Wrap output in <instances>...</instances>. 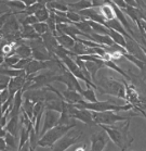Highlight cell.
Listing matches in <instances>:
<instances>
[{"label":"cell","instance_id":"cell-26","mask_svg":"<svg viewBox=\"0 0 146 151\" xmlns=\"http://www.w3.org/2000/svg\"><path fill=\"white\" fill-rule=\"evenodd\" d=\"M4 4H7L8 7L12 10L11 12H12L13 14H19L21 11H23L24 9L26 8L25 4H23L21 0H11V1H4Z\"/></svg>","mask_w":146,"mask_h":151},{"label":"cell","instance_id":"cell-22","mask_svg":"<svg viewBox=\"0 0 146 151\" xmlns=\"http://www.w3.org/2000/svg\"><path fill=\"white\" fill-rule=\"evenodd\" d=\"M19 58H31V46L25 45L23 41H20L16 44L15 47V53Z\"/></svg>","mask_w":146,"mask_h":151},{"label":"cell","instance_id":"cell-23","mask_svg":"<svg viewBox=\"0 0 146 151\" xmlns=\"http://www.w3.org/2000/svg\"><path fill=\"white\" fill-rule=\"evenodd\" d=\"M19 126H20V116H11L9 117V121L6 124L4 129L14 136H16L19 133Z\"/></svg>","mask_w":146,"mask_h":151},{"label":"cell","instance_id":"cell-10","mask_svg":"<svg viewBox=\"0 0 146 151\" xmlns=\"http://www.w3.org/2000/svg\"><path fill=\"white\" fill-rule=\"evenodd\" d=\"M125 49L127 50L128 53L134 55L135 58L140 59L142 61H146V55L144 53V51H143L142 46L133 37L126 38V47H125Z\"/></svg>","mask_w":146,"mask_h":151},{"label":"cell","instance_id":"cell-32","mask_svg":"<svg viewBox=\"0 0 146 151\" xmlns=\"http://www.w3.org/2000/svg\"><path fill=\"white\" fill-rule=\"evenodd\" d=\"M16 136L12 135L11 133L7 132L6 135L4 136V139L6 141V145H7V149H11V150H17V147L19 145L16 142Z\"/></svg>","mask_w":146,"mask_h":151},{"label":"cell","instance_id":"cell-25","mask_svg":"<svg viewBox=\"0 0 146 151\" xmlns=\"http://www.w3.org/2000/svg\"><path fill=\"white\" fill-rule=\"evenodd\" d=\"M103 63H104V68H108V69L113 70V71H115V72L119 73L121 76H123L126 79H128L129 82H131V78H130V76L127 74L125 71H123L120 66L118 65V64H116L115 62H114V60H106V61H103Z\"/></svg>","mask_w":146,"mask_h":151},{"label":"cell","instance_id":"cell-28","mask_svg":"<svg viewBox=\"0 0 146 151\" xmlns=\"http://www.w3.org/2000/svg\"><path fill=\"white\" fill-rule=\"evenodd\" d=\"M47 8L49 10L61 11V12H66V11H68L67 4H66V2H63V1H60V0L47 2Z\"/></svg>","mask_w":146,"mask_h":151},{"label":"cell","instance_id":"cell-11","mask_svg":"<svg viewBox=\"0 0 146 151\" xmlns=\"http://www.w3.org/2000/svg\"><path fill=\"white\" fill-rule=\"evenodd\" d=\"M103 131V129H102ZM91 150L92 151H102L105 149L106 145L108 142L109 138L105 132H98L92 134L91 138Z\"/></svg>","mask_w":146,"mask_h":151},{"label":"cell","instance_id":"cell-4","mask_svg":"<svg viewBox=\"0 0 146 151\" xmlns=\"http://www.w3.org/2000/svg\"><path fill=\"white\" fill-rule=\"evenodd\" d=\"M76 106L78 108H83V109H87V110L90 111H94V112H102V111H116V112H119V111H129L131 109H133L134 106L131 103H127V104H123V106H117V104H114V103L109 102V101H95V102H88L85 100H80L79 102L74 103Z\"/></svg>","mask_w":146,"mask_h":151},{"label":"cell","instance_id":"cell-46","mask_svg":"<svg viewBox=\"0 0 146 151\" xmlns=\"http://www.w3.org/2000/svg\"><path fill=\"white\" fill-rule=\"evenodd\" d=\"M1 42H2V38L0 37V46H1Z\"/></svg>","mask_w":146,"mask_h":151},{"label":"cell","instance_id":"cell-15","mask_svg":"<svg viewBox=\"0 0 146 151\" xmlns=\"http://www.w3.org/2000/svg\"><path fill=\"white\" fill-rule=\"evenodd\" d=\"M41 39H42L43 46L46 47V49H47L48 51H49V53L53 55L55 48H56L58 45V40H56V37L52 34L51 32L49 31V32H47L46 34L41 35Z\"/></svg>","mask_w":146,"mask_h":151},{"label":"cell","instance_id":"cell-27","mask_svg":"<svg viewBox=\"0 0 146 151\" xmlns=\"http://www.w3.org/2000/svg\"><path fill=\"white\" fill-rule=\"evenodd\" d=\"M108 36L113 39V41L117 44V45H120L121 47H126V37L123 36L122 34L118 33L117 31H114V29H110L108 28Z\"/></svg>","mask_w":146,"mask_h":151},{"label":"cell","instance_id":"cell-44","mask_svg":"<svg viewBox=\"0 0 146 151\" xmlns=\"http://www.w3.org/2000/svg\"><path fill=\"white\" fill-rule=\"evenodd\" d=\"M142 49H143V51H144V53H145V55H146V46L144 47V46H142Z\"/></svg>","mask_w":146,"mask_h":151},{"label":"cell","instance_id":"cell-31","mask_svg":"<svg viewBox=\"0 0 146 151\" xmlns=\"http://www.w3.org/2000/svg\"><path fill=\"white\" fill-rule=\"evenodd\" d=\"M75 26L78 28L79 31H81L83 34L85 35V38L89 39V35L92 33V28L90 26V24L88 23V21L85 20V19H82L80 22H77V23H74Z\"/></svg>","mask_w":146,"mask_h":151},{"label":"cell","instance_id":"cell-30","mask_svg":"<svg viewBox=\"0 0 146 151\" xmlns=\"http://www.w3.org/2000/svg\"><path fill=\"white\" fill-rule=\"evenodd\" d=\"M87 21H88V23L91 26L93 33L108 35V28L106 27L104 24H101V23H98V22H94V21H91V20H87Z\"/></svg>","mask_w":146,"mask_h":151},{"label":"cell","instance_id":"cell-29","mask_svg":"<svg viewBox=\"0 0 146 151\" xmlns=\"http://www.w3.org/2000/svg\"><path fill=\"white\" fill-rule=\"evenodd\" d=\"M94 90L95 89L93 87L87 85V89L82 90L80 95H81L83 100H85V101H88V102H95V101H98V98H96Z\"/></svg>","mask_w":146,"mask_h":151},{"label":"cell","instance_id":"cell-20","mask_svg":"<svg viewBox=\"0 0 146 151\" xmlns=\"http://www.w3.org/2000/svg\"><path fill=\"white\" fill-rule=\"evenodd\" d=\"M89 39L93 40L94 42H98L100 45L103 46H112L114 44V41L108 35L106 34H96V33H93L92 32L91 34L89 35Z\"/></svg>","mask_w":146,"mask_h":151},{"label":"cell","instance_id":"cell-21","mask_svg":"<svg viewBox=\"0 0 146 151\" xmlns=\"http://www.w3.org/2000/svg\"><path fill=\"white\" fill-rule=\"evenodd\" d=\"M68 10L75 11V12H79L85 9H89V8L93 7L91 0H79L77 2H73V4H67Z\"/></svg>","mask_w":146,"mask_h":151},{"label":"cell","instance_id":"cell-9","mask_svg":"<svg viewBox=\"0 0 146 151\" xmlns=\"http://www.w3.org/2000/svg\"><path fill=\"white\" fill-rule=\"evenodd\" d=\"M73 132H67L64 136H62L53 146H51V149L54 151H65L75 145L77 141L81 138L82 133H78V135H71Z\"/></svg>","mask_w":146,"mask_h":151},{"label":"cell","instance_id":"cell-40","mask_svg":"<svg viewBox=\"0 0 146 151\" xmlns=\"http://www.w3.org/2000/svg\"><path fill=\"white\" fill-rule=\"evenodd\" d=\"M9 98H10V93H9L8 88L1 90V91H0V106H1L4 101H7Z\"/></svg>","mask_w":146,"mask_h":151},{"label":"cell","instance_id":"cell-3","mask_svg":"<svg viewBox=\"0 0 146 151\" xmlns=\"http://www.w3.org/2000/svg\"><path fill=\"white\" fill-rule=\"evenodd\" d=\"M76 127V124H71V125H58L56 124L55 126L50 128L49 131H47L42 136L39 137L37 142V147H42V148H50L51 146L56 142V141L64 136L67 132L71 131L73 128Z\"/></svg>","mask_w":146,"mask_h":151},{"label":"cell","instance_id":"cell-7","mask_svg":"<svg viewBox=\"0 0 146 151\" xmlns=\"http://www.w3.org/2000/svg\"><path fill=\"white\" fill-rule=\"evenodd\" d=\"M67 111L71 117L80 121V122L85 123L88 126H94V125H96L95 122L93 121L92 112L90 110H87V109H83V108H78L74 103L67 102Z\"/></svg>","mask_w":146,"mask_h":151},{"label":"cell","instance_id":"cell-14","mask_svg":"<svg viewBox=\"0 0 146 151\" xmlns=\"http://www.w3.org/2000/svg\"><path fill=\"white\" fill-rule=\"evenodd\" d=\"M85 68L88 70V72L90 73L91 75L92 82L95 84V81H96V74L100 70L104 68V63H103V60L101 58H98L94 61H85Z\"/></svg>","mask_w":146,"mask_h":151},{"label":"cell","instance_id":"cell-49","mask_svg":"<svg viewBox=\"0 0 146 151\" xmlns=\"http://www.w3.org/2000/svg\"><path fill=\"white\" fill-rule=\"evenodd\" d=\"M2 13H4V12H2V11H0V14H2Z\"/></svg>","mask_w":146,"mask_h":151},{"label":"cell","instance_id":"cell-37","mask_svg":"<svg viewBox=\"0 0 146 151\" xmlns=\"http://www.w3.org/2000/svg\"><path fill=\"white\" fill-rule=\"evenodd\" d=\"M66 17H67L68 20L71 21V23L74 24V23H77V22H80V21L83 19V17L78 13V12H75V11H71L68 10L66 11Z\"/></svg>","mask_w":146,"mask_h":151},{"label":"cell","instance_id":"cell-16","mask_svg":"<svg viewBox=\"0 0 146 151\" xmlns=\"http://www.w3.org/2000/svg\"><path fill=\"white\" fill-rule=\"evenodd\" d=\"M60 93H61L62 100H64V101H66V102H68V103H77V102H79L80 100L83 99L82 96L80 95V93L76 91V90H73V89L66 88L65 90H62Z\"/></svg>","mask_w":146,"mask_h":151},{"label":"cell","instance_id":"cell-36","mask_svg":"<svg viewBox=\"0 0 146 151\" xmlns=\"http://www.w3.org/2000/svg\"><path fill=\"white\" fill-rule=\"evenodd\" d=\"M33 27L36 31V33L38 35H40V36L46 34L47 32H49V27H48V24L46 22H37V23H35L33 25Z\"/></svg>","mask_w":146,"mask_h":151},{"label":"cell","instance_id":"cell-6","mask_svg":"<svg viewBox=\"0 0 146 151\" xmlns=\"http://www.w3.org/2000/svg\"><path fill=\"white\" fill-rule=\"evenodd\" d=\"M92 112V117L96 125H115L118 122H125L129 117L122 116L116 113V111H102V112Z\"/></svg>","mask_w":146,"mask_h":151},{"label":"cell","instance_id":"cell-8","mask_svg":"<svg viewBox=\"0 0 146 151\" xmlns=\"http://www.w3.org/2000/svg\"><path fill=\"white\" fill-rule=\"evenodd\" d=\"M31 58L39 61H50L53 60V55H50L46 47L43 46L42 39L38 38L31 40Z\"/></svg>","mask_w":146,"mask_h":151},{"label":"cell","instance_id":"cell-5","mask_svg":"<svg viewBox=\"0 0 146 151\" xmlns=\"http://www.w3.org/2000/svg\"><path fill=\"white\" fill-rule=\"evenodd\" d=\"M31 86L28 89H42L46 88L48 85H51L52 83L56 82L58 73L54 71H48L46 73H40V74H31Z\"/></svg>","mask_w":146,"mask_h":151},{"label":"cell","instance_id":"cell-39","mask_svg":"<svg viewBox=\"0 0 146 151\" xmlns=\"http://www.w3.org/2000/svg\"><path fill=\"white\" fill-rule=\"evenodd\" d=\"M19 60H20V58H19L16 55H9V57H4V65L8 66V68H12L14 64H16Z\"/></svg>","mask_w":146,"mask_h":151},{"label":"cell","instance_id":"cell-34","mask_svg":"<svg viewBox=\"0 0 146 151\" xmlns=\"http://www.w3.org/2000/svg\"><path fill=\"white\" fill-rule=\"evenodd\" d=\"M34 15L37 17L39 22H46V21L48 20L49 15H50V10H49L47 8V6H46V7H42V8H40V9H38L34 13Z\"/></svg>","mask_w":146,"mask_h":151},{"label":"cell","instance_id":"cell-45","mask_svg":"<svg viewBox=\"0 0 146 151\" xmlns=\"http://www.w3.org/2000/svg\"><path fill=\"white\" fill-rule=\"evenodd\" d=\"M46 2H51V1H55V0H44Z\"/></svg>","mask_w":146,"mask_h":151},{"label":"cell","instance_id":"cell-12","mask_svg":"<svg viewBox=\"0 0 146 151\" xmlns=\"http://www.w3.org/2000/svg\"><path fill=\"white\" fill-rule=\"evenodd\" d=\"M44 121H43V126L39 131V137L46 133L47 131H49L50 128H52L53 126H55L58 124V116L60 113L56 111L53 110H44Z\"/></svg>","mask_w":146,"mask_h":151},{"label":"cell","instance_id":"cell-35","mask_svg":"<svg viewBox=\"0 0 146 151\" xmlns=\"http://www.w3.org/2000/svg\"><path fill=\"white\" fill-rule=\"evenodd\" d=\"M20 126H21V125H20ZM29 133H31V131L26 129L25 127L21 126L20 144H19V147H17V150H19V151H21V149H22V147L25 145V142H26V141H28V138H29Z\"/></svg>","mask_w":146,"mask_h":151},{"label":"cell","instance_id":"cell-38","mask_svg":"<svg viewBox=\"0 0 146 151\" xmlns=\"http://www.w3.org/2000/svg\"><path fill=\"white\" fill-rule=\"evenodd\" d=\"M19 22L24 26V25H34L35 23H37L39 21H38V19L35 17L34 14H29V15H26L24 19L19 20Z\"/></svg>","mask_w":146,"mask_h":151},{"label":"cell","instance_id":"cell-17","mask_svg":"<svg viewBox=\"0 0 146 151\" xmlns=\"http://www.w3.org/2000/svg\"><path fill=\"white\" fill-rule=\"evenodd\" d=\"M99 12L100 14L103 17V19L105 21H109L115 19V11H114V8L110 4L109 0H106L103 4H101L99 7Z\"/></svg>","mask_w":146,"mask_h":151},{"label":"cell","instance_id":"cell-24","mask_svg":"<svg viewBox=\"0 0 146 151\" xmlns=\"http://www.w3.org/2000/svg\"><path fill=\"white\" fill-rule=\"evenodd\" d=\"M56 37V40H58V45L63 46L64 48L68 49V50H71L73 47H74V45H75L76 40L74 39V38H71V36H68V35L66 34H58L55 36Z\"/></svg>","mask_w":146,"mask_h":151},{"label":"cell","instance_id":"cell-13","mask_svg":"<svg viewBox=\"0 0 146 151\" xmlns=\"http://www.w3.org/2000/svg\"><path fill=\"white\" fill-rule=\"evenodd\" d=\"M55 59L53 60H50V61H39V60H35V59H31V61L27 63V65L25 66V72H26V75H31V74H36V73L40 72L42 70L49 69L50 68V64L54 61Z\"/></svg>","mask_w":146,"mask_h":151},{"label":"cell","instance_id":"cell-43","mask_svg":"<svg viewBox=\"0 0 146 151\" xmlns=\"http://www.w3.org/2000/svg\"><path fill=\"white\" fill-rule=\"evenodd\" d=\"M23 4H25V6H31V4H33L34 2H36L37 0H21Z\"/></svg>","mask_w":146,"mask_h":151},{"label":"cell","instance_id":"cell-19","mask_svg":"<svg viewBox=\"0 0 146 151\" xmlns=\"http://www.w3.org/2000/svg\"><path fill=\"white\" fill-rule=\"evenodd\" d=\"M21 31V37L22 39H28V40H34V39H38L41 36L38 35L36 33V31L34 29L33 25H24L23 27L20 28Z\"/></svg>","mask_w":146,"mask_h":151},{"label":"cell","instance_id":"cell-18","mask_svg":"<svg viewBox=\"0 0 146 151\" xmlns=\"http://www.w3.org/2000/svg\"><path fill=\"white\" fill-rule=\"evenodd\" d=\"M105 26L107 28H110V29H114V31H117L118 33L120 34H122L123 36L126 38H129V37H132L131 35L126 31V28L123 27L122 24L119 22L117 19H113V20H109V21H106L105 22Z\"/></svg>","mask_w":146,"mask_h":151},{"label":"cell","instance_id":"cell-48","mask_svg":"<svg viewBox=\"0 0 146 151\" xmlns=\"http://www.w3.org/2000/svg\"><path fill=\"white\" fill-rule=\"evenodd\" d=\"M2 1H11V0H2Z\"/></svg>","mask_w":146,"mask_h":151},{"label":"cell","instance_id":"cell-1","mask_svg":"<svg viewBox=\"0 0 146 151\" xmlns=\"http://www.w3.org/2000/svg\"><path fill=\"white\" fill-rule=\"evenodd\" d=\"M103 131L105 132L108 138L121 150H126L131 146L132 141L134 140L133 137L130 136L129 127H130V119L127 120V123L123 126L117 127L115 125H99Z\"/></svg>","mask_w":146,"mask_h":151},{"label":"cell","instance_id":"cell-41","mask_svg":"<svg viewBox=\"0 0 146 151\" xmlns=\"http://www.w3.org/2000/svg\"><path fill=\"white\" fill-rule=\"evenodd\" d=\"M11 14H12V12H4L2 14H0V31H1V28H2V26L4 25V23L7 22L8 20V17H10Z\"/></svg>","mask_w":146,"mask_h":151},{"label":"cell","instance_id":"cell-33","mask_svg":"<svg viewBox=\"0 0 146 151\" xmlns=\"http://www.w3.org/2000/svg\"><path fill=\"white\" fill-rule=\"evenodd\" d=\"M122 58L127 59L129 62H131L132 64H134V65H135L136 68L140 70V71H142V70L144 69V66H145L146 61H142V60H140V59L135 58L134 55H130V53H128V52H125V53H123Z\"/></svg>","mask_w":146,"mask_h":151},{"label":"cell","instance_id":"cell-2","mask_svg":"<svg viewBox=\"0 0 146 151\" xmlns=\"http://www.w3.org/2000/svg\"><path fill=\"white\" fill-rule=\"evenodd\" d=\"M96 90H99L102 95H110V96L117 97L120 99L126 100V86L125 83L121 84L118 81L108 77V76H102L99 81H95Z\"/></svg>","mask_w":146,"mask_h":151},{"label":"cell","instance_id":"cell-42","mask_svg":"<svg viewBox=\"0 0 146 151\" xmlns=\"http://www.w3.org/2000/svg\"><path fill=\"white\" fill-rule=\"evenodd\" d=\"M7 149V145H6V141H4V137H0V151H4Z\"/></svg>","mask_w":146,"mask_h":151},{"label":"cell","instance_id":"cell-47","mask_svg":"<svg viewBox=\"0 0 146 151\" xmlns=\"http://www.w3.org/2000/svg\"><path fill=\"white\" fill-rule=\"evenodd\" d=\"M0 4H4V1H2V0H0Z\"/></svg>","mask_w":146,"mask_h":151}]
</instances>
